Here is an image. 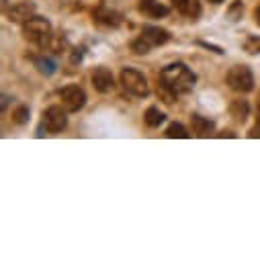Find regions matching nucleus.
Returning a JSON list of instances; mask_svg holds the SVG:
<instances>
[{
  "instance_id": "obj_12",
  "label": "nucleus",
  "mask_w": 260,
  "mask_h": 260,
  "mask_svg": "<svg viewBox=\"0 0 260 260\" xmlns=\"http://www.w3.org/2000/svg\"><path fill=\"white\" fill-rule=\"evenodd\" d=\"M94 19H96L99 23L107 25V27H117V25L121 23V17H119V13H115V11L107 9V7H101V9H96V11H94Z\"/></svg>"
},
{
  "instance_id": "obj_13",
  "label": "nucleus",
  "mask_w": 260,
  "mask_h": 260,
  "mask_svg": "<svg viewBox=\"0 0 260 260\" xmlns=\"http://www.w3.org/2000/svg\"><path fill=\"white\" fill-rule=\"evenodd\" d=\"M140 9L146 15H150V17H164V15H168V9L162 7V5H158V3H154V0H142Z\"/></svg>"
},
{
  "instance_id": "obj_23",
  "label": "nucleus",
  "mask_w": 260,
  "mask_h": 260,
  "mask_svg": "<svg viewBox=\"0 0 260 260\" xmlns=\"http://www.w3.org/2000/svg\"><path fill=\"white\" fill-rule=\"evenodd\" d=\"M254 21L260 25V7H256V11H254Z\"/></svg>"
},
{
  "instance_id": "obj_24",
  "label": "nucleus",
  "mask_w": 260,
  "mask_h": 260,
  "mask_svg": "<svg viewBox=\"0 0 260 260\" xmlns=\"http://www.w3.org/2000/svg\"><path fill=\"white\" fill-rule=\"evenodd\" d=\"M209 3H215V5H219V3H223V0H209Z\"/></svg>"
},
{
  "instance_id": "obj_8",
  "label": "nucleus",
  "mask_w": 260,
  "mask_h": 260,
  "mask_svg": "<svg viewBox=\"0 0 260 260\" xmlns=\"http://www.w3.org/2000/svg\"><path fill=\"white\" fill-rule=\"evenodd\" d=\"M92 86H94L99 92H111L113 86H115L113 74H111L107 68H96L94 74H92Z\"/></svg>"
},
{
  "instance_id": "obj_9",
  "label": "nucleus",
  "mask_w": 260,
  "mask_h": 260,
  "mask_svg": "<svg viewBox=\"0 0 260 260\" xmlns=\"http://www.w3.org/2000/svg\"><path fill=\"white\" fill-rule=\"evenodd\" d=\"M172 5L180 15H184L188 19H197L201 15V3L199 0H172Z\"/></svg>"
},
{
  "instance_id": "obj_4",
  "label": "nucleus",
  "mask_w": 260,
  "mask_h": 260,
  "mask_svg": "<svg viewBox=\"0 0 260 260\" xmlns=\"http://www.w3.org/2000/svg\"><path fill=\"white\" fill-rule=\"evenodd\" d=\"M228 84L236 92H250L254 88V76L246 66H234L228 72Z\"/></svg>"
},
{
  "instance_id": "obj_21",
  "label": "nucleus",
  "mask_w": 260,
  "mask_h": 260,
  "mask_svg": "<svg viewBox=\"0 0 260 260\" xmlns=\"http://www.w3.org/2000/svg\"><path fill=\"white\" fill-rule=\"evenodd\" d=\"M37 66H39V70L43 74H51L53 72V63L49 59H37Z\"/></svg>"
},
{
  "instance_id": "obj_16",
  "label": "nucleus",
  "mask_w": 260,
  "mask_h": 260,
  "mask_svg": "<svg viewBox=\"0 0 260 260\" xmlns=\"http://www.w3.org/2000/svg\"><path fill=\"white\" fill-rule=\"evenodd\" d=\"M158 96H160L166 105H172V103L176 101V92H174L170 86H166L162 80H160V84H158Z\"/></svg>"
},
{
  "instance_id": "obj_6",
  "label": "nucleus",
  "mask_w": 260,
  "mask_h": 260,
  "mask_svg": "<svg viewBox=\"0 0 260 260\" xmlns=\"http://www.w3.org/2000/svg\"><path fill=\"white\" fill-rule=\"evenodd\" d=\"M66 113H68V111L63 109V107H49V109L43 113V125H45L47 132H51V134L61 132V129L66 127V123H68Z\"/></svg>"
},
{
  "instance_id": "obj_18",
  "label": "nucleus",
  "mask_w": 260,
  "mask_h": 260,
  "mask_svg": "<svg viewBox=\"0 0 260 260\" xmlns=\"http://www.w3.org/2000/svg\"><path fill=\"white\" fill-rule=\"evenodd\" d=\"M132 49H134L136 53H148V51L152 49V45H150L144 37H140V39H136V41L132 43Z\"/></svg>"
},
{
  "instance_id": "obj_22",
  "label": "nucleus",
  "mask_w": 260,
  "mask_h": 260,
  "mask_svg": "<svg viewBox=\"0 0 260 260\" xmlns=\"http://www.w3.org/2000/svg\"><path fill=\"white\" fill-rule=\"evenodd\" d=\"M250 136H252V138H260V121L256 123V127L252 129V132H250Z\"/></svg>"
},
{
  "instance_id": "obj_5",
  "label": "nucleus",
  "mask_w": 260,
  "mask_h": 260,
  "mask_svg": "<svg viewBox=\"0 0 260 260\" xmlns=\"http://www.w3.org/2000/svg\"><path fill=\"white\" fill-rule=\"evenodd\" d=\"M59 99H61V107L66 109L68 113H76V111H80L84 107L86 92L80 86H66L59 92Z\"/></svg>"
},
{
  "instance_id": "obj_10",
  "label": "nucleus",
  "mask_w": 260,
  "mask_h": 260,
  "mask_svg": "<svg viewBox=\"0 0 260 260\" xmlns=\"http://www.w3.org/2000/svg\"><path fill=\"white\" fill-rule=\"evenodd\" d=\"M142 37H144L152 47H156V45H164V43L170 39L168 31H164V29H160V27H146V29L142 31Z\"/></svg>"
},
{
  "instance_id": "obj_7",
  "label": "nucleus",
  "mask_w": 260,
  "mask_h": 260,
  "mask_svg": "<svg viewBox=\"0 0 260 260\" xmlns=\"http://www.w3.org/2000/svg\"><path fill=\"white\" fill-rule=\"evenodd\" d=\"M31 17H35V5L31 3H17L9 9V19L15 23H27Z\"/></svg>"
},
{
  "instance_id": "obj_2",
  "label": "nucleus",
  "mask_w": 260,
  "mask_h": 260,
  "mask_svg": "<svg viewBox=\"0 0 260 260\" xmlns=\"http://www.w3.org/2000/svg\"><path fill=\"white\" fill-rule=\"evenodd\" d=\"M23 33L29 41H35L37 45L45 47L51 39V25L43 17H31L27 23H23Z\"/></svg>"
},
{
  "instance_id": "obj_19",
  "label": "nucleus",
  "mask_w": 260,
  "mask_h": 260,
  "mask_svg": "<svg viewBox=\"0 0 260 260\" xmlns=\"http://www.w3.org/2000/svg\"><path fill=\"white\" fill-rule=\"evenodd\" d=\"M244 49L248 53H260V37H248L244 43Z\"/></svg>"
},
{
  "instance_id": "obj_14",
  "label": "nucleus",
  "mask_w": 260,
  "mask_h": 260,
  "mask_svg": "<svg viewBox=\"0 0 260 260\" xmlns=\"http://www.w3.org/2000/svg\"><path fill=\"white\" fill-rule=\"evenodd\" d=\"M230 113H232V117H236L238 121H246V117H248V113H250L248 101H242V99L234 101V103L230 105Z\"/></svg>"
},
{
  "instance_id": "obj_3",
  "label": "nucleus",
  "mask_w": 260,
  "mask_h": 260,
  "mask_svg": "<svg viewBox=\"0 0 260 260\" xmlns=\"http://www.w3.org/2000/svg\"><path fill=\"white\" fill-rule=\"evenodd\" d=\"M121 84L127 92H132L136 96H148L150 88H148V80L144 78L142 72L134 70V68H125L121 70Z\"/></svg>"
},
{
  "instance_id": "obj_1",
  "label": "nucleus",
  "mask_w": 260,
  "mask_h": 260,
  "mask_svg": "<svg viewBox=\"0 0 260 260\" xmlns=\"http://www.w3.org/2000/svg\"><path fill=\"white\" fill-rule=\"evenodd\" d=\"M160 80H162L166 86H170L176 94H186V92L192 90L194 80H197V78H194V74L184 66V63L176 61V63H170V66H166V68L162 70Z\"/></svg>"
},
{
  "instance_id": "obj_25",
  "label": "nucleus",
  "mask_w": 260,
  "mask_h": 260,
  "mask_svg": "<svg viewBox=\"0 0 260 260\" xmlns=\"http://www.w3.org/2000/svg\"><path fill=\"white\" fill-rule=\"evenodd\" d=\"M256 119H258V121H260V107H258V117H256Z\"/></svg>"
},
{
  "instance_id": "obj_17",
  "label": "nucleus",
  "mask_w": 260,
  "mask_h": 260,
  "mask_svg": "<svg viewBox=\"0 0 260 260\" xmlns=\"http://www.w3.org/2000/svg\"><path fill=\"white\" fill-rule=\"evenodd\" d=\"M166 136L168 138H178V140H186L188 138V132L184 129V125H180V123H172L168 129H166Z\"/></svg>"
},
{
  "instance_id": "obj_20",
  "label": "nucleus",
  "mask_w": 260,
  "mask_h": 260,
  "mask_svg": "<svg viewBox=\"0 0 260 260\" xmlns=\"http://www.w3.org/2000/svg\"><path fill=\"white\" fill-rule=\"evenodd\" d=\"M27 117H29V109H27V107H19V109L13 113V121H15V123H25Z\"/></svg>"
},
{
  "instance_id": "obj_15",
  "label": "nucleus",
  "mask_w": 260,
  "mask_h": 260,
  "mask_svg": "<svg viewBox=\"0 0 260 260\" xmlns=\"http://www.w3.org/2000/svg\"><path fill=\"white\" fill-rule=\"evenodd\" d=\"M144 119H146V123L150 125V127H158L166 117H164V113L160 111V109H156V107H150L148 111H146V115H144Z\"/></svg>"
},
{
  "instance_id": "obj_11",
  "label": "nucleus",
  "mask_w": 260,
  "mask_h": 260,
  "mask_svg": "<svg viewBox=\"0 0 260 260\" xmlns=\"http://www.w3.org/2000/svg\"><path fill=\"white\" fill-rule=\"evenodd\" d=\"M190 125H192V132L197 134L199 138H207L213 134V123L201 115H192L190 117Z\"/></svg>"
}]
</instances>
